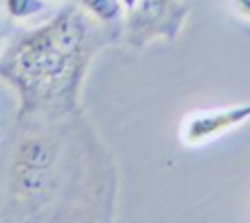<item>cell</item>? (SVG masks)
<instances>
[{
	"mask_svg": "<svg viewBox=\"0 0 250 223\" xmlns=\"http://www.w3.org/2000/svg\"><path fill=\"white\" fill-rule=\"evenodd\" d=\"M234 6L240 14H244L246 18H250V0H234Z\"/></svg>",
	"mask_w": 250,
	"mask_h": 223,
	"instance_id": "obj_6",
	"label": "cell"
},
{
	"mask_svg": "<svg viewBox=\"0 0 250 223\" xmlns=\"http://www.w3.org/2000/svg\"><path fill=\"white\" fill-rule=\"evenodd\" d=\"M90 55V23L84 12L66 8L47 23L18 37L0 57V76L21 102V115L68 108Z\"/></svg>",
	"mask_w": 250,
	"mask_h": 223,
	"instance_id": "obj_1",
	"label": "cell"
},
{
	"mask_svg": "<svg viewBox=\"0 0 250 223\" xmlns=\"http://www.w3.org/2000/svg\"><path fill=\"white\" fill-rule=\"evenodd\" d=\"M184 18V8L178 0H139L129 12L127 31L133 45H143L154 35H172Z\"/></svg>",
	"mask_w": 250,
	"mask_h": 223,
	"instance_id": "obj_2",
	"label": "cell"
},
{
	"mask_svg": "<svg viewBox=\"0 0 250 223\" xmlns=\"http://www.w3.org/2000/svg\"><path fill=\"white\" fill-rule=\"evenodd\" d=\"M248 119H250V104L195 112L184 119L182 137L186 145H201L221 137L223 133L242 125Z\"/></svg>",
	"mask_w": 250,
	"mask_h": 223,
	"instance_id": "obj_3",
	"label": "cell"
},
{
	"mask_svg": "<svg viewBox=\"0 0 250 223\" xmlns=\"http://www.w3.org/2000/svg\"><path fill=\"white\" fill-rule=\"evenodd\" d=\"M78 6L86 14H90L94 20L104 23L115 22L123 10L121 0H78Z\"/></svg>",
	"mask_w": 250,
	"mask_h": 223,
	"instance_id": "obj_4",
	"label": "cell"
},
{
	"mask_svg": "<svg viewBox=\"0 0 250 223\" xmlns=\"http://www.w3.org/2000/svg\"><path fill=\"white\" fill-rule=\"evenodd\" d=\"M137 2H139V0H121V4H123V8H125L127 12H131V10H133V8L137 6Z\"/></svg>",
	"mask_w": 250,
	"mask_h": 223,
	"instance_id": "obj_7",
	"label": "cell"
},
{
	"mask_svg": "<svg viewBox=\"0 0 250 223\" xmlns=\"http://www.w3.org/2000/svg\"><path fill=\"white\" fill-rule=\"evenodd\" d=\"M45 0H4V10L14 20H27L45 10Z\"/></svg>",
	"mask_w": 250,
	"mask_h": 223,
	"instance_id": "obj_5",
	"label": "cell"
}]
</instances>
